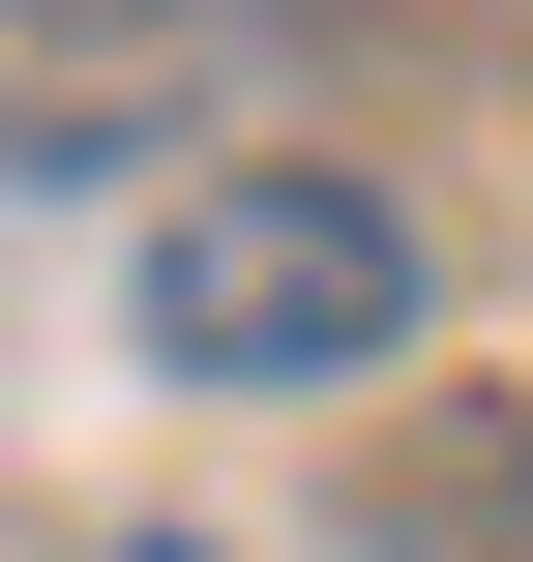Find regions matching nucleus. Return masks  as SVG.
I'll return each instance as SVG.
<instances>
[{
	"instance_id": "obj_2",
	"label": "nucleus",
	"mask_w": 533,
	"mask_h": 562,
	"mask_svg": "<svg viewBox=\"0 0 533 562\" xmlns=\"http://www.w3.org/2000/svg\"><path fill=\"white\" fill-rule=\"evenodd\" d=\"M148 562H178V533H148Z\"/></svg>"
},
{
	"instance_id": "obj_1",
	"label": "nucleus",
	"mask_w": 533,
	"mask_h": 562,
	"mask_svg": "<svg viewBox=\"0 0 533 562\" xmlns=\"http://www.w3.org/2000/svg\"><path fill=\"white\" fill-rule=\"evenodd\" d=\"M148 356L178 385H356V356H415V207L386 178H178L148 207Z\"/></svg>"
}]
</instances>
